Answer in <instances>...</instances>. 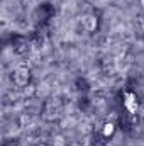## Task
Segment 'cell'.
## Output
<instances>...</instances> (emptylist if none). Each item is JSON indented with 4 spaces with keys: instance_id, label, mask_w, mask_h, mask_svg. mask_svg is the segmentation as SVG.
I'll list each match as a JSON object with an SVG mask.
<instances>
[{
    "instance_id": "6da1fadb",
    "label": "cell",
    "mask_w": 144,
    "mask_h": 146,
    "mask_svg": "<svg viewBox=\"0 0 144 146\" xmlns=\"http://www.w3.org/2000/svg\"><path fill=\"white\" fill-rule=\"evenodd\" d=\"M124 106H126V109L129 110L131 114H134V112L137 110V100H136V95L131 94V92H127V94L124 95Z\"/></svg>"
},
{
    "instance_id": "7a4b0ae2",
    "label": "cell",
    "mask_w": 144,
    "mask_h": 146,
    "mask_svg": "<svg viewBox=\"0 0 144 146\" xmlns=\"http://www.w3.org/2000/svg\"><path fill=\"white\" fill-rule=\"evenodd\" d=\"M27 80H29V72L26 68H19L17 72L14 73V82L17 85H26Z\"/></svg>"
},
{
    "instance_id": "3957f363",
    "label": "cell",
    "mask_w": 144,
    "mask_h": 146,
    "mask_svg": "<svg viewBox=\"0 0 144 146\" xmlns=\"http://www.w3.org/2000/svg\"><path fill=\"white\" fill-rule=\"evenodd\" d=\"M83 24H85V29L87 31H95V27H97V19L95 17H85L83 19Z\"/></svg>"
},
{
    "instance_id": "277c9868",
    "label": "cell",
    "mask_w": 144,
    "mask_h": 146,
    "mask_svg": "<svg viewBox=\"0 0 144 146\" xmlns=\"http://www.w3.org/2000/svg\"><path fill=\"white\" fill-rule=\"evenodd\" d=\"M112 133H114V124H110V122H108V124L104 126V134H105V136H110Z\"/></svg>"
}]
</instances>
